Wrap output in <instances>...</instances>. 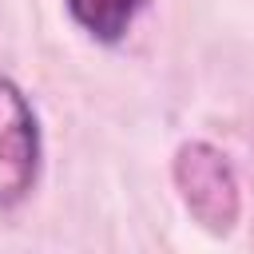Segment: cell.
Listing matches in <instances>:
<instances>
[{"label":"cell","mask_w":254,"mask_h":254,"mask_svg":"<svg viewBox=\"0 0 254 254\" xmlns=\"http://www.w3.org/2000/svg\"><path fill=\"white\" fill-rule=\"evenodd\" d=\"M40 119L28 95L0 75V210L24 202L40 179Z\"/></svg>","instance_id":"7a4b0ae2"},{"label":"cell","mask_w":254,"mask_h":254,"mask_svg":"<svg viewBox=\"0 0 254 254\" xmlns=\"http://www.w3.org/2000/svg\"><path fill=\"white\" fill-rule=\"evenodd\" d=\"M64 4L79 32H87L99 44H119L151 0H64Z\"/></svg>","instance_id":"3957f363"},{"label":"cell","mask_w":254,"mask_h":254,"mask_svg":"<svg viewBox=\"0 0 254 254\" xmlns=\"http://www.w3.org/2000/svg\"><path fill=\"white\" fill-rule=\"evenodd\" d=\"M171 179L175 190L187 206V214L214 238H226L242 214V190H238V175L230 167V159L206 143V139H187L175 151L171 163Z\"/></svg>","instance_id":"6da1fadb"}]
</instances>
